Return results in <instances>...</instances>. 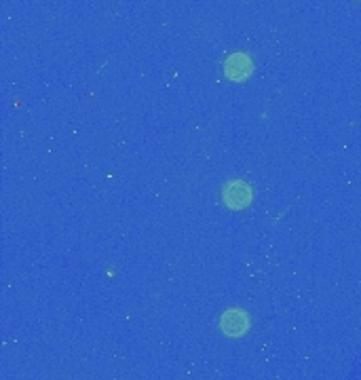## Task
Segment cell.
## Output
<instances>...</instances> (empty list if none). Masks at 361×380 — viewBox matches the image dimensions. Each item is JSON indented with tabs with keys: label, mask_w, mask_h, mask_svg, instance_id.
Wrapping results in <instances>:
<instances>
[{
	"label": "cell",
	"mask_w": 361,
	"mask_h": 380,
	"mask_svg": "<svg viewBox=\"0 0 361 380\" xmlns=\"http://www.w3.org/2000/svg\"><path fill=\"white\" fill-rule=\"evenodd\" d=\"M220 327L226 336H241L247 332L249 327V321H247V315L241 313V310H228L222 315V321H220Z\"/></svg>",
	"instance_id": "3957f363"
},
{
	"label": "cell",
	"mask_w": 361,
	"mask_h": 380,
	"mask_svg": "<svg viewBox=\"0 0 361 380\" xmlns=\"http://www.w3.org/2000/svg\"><path fill=\"white\" fill-rule=\"evenodd\" d=\"M252 201V188L243 182H232L224 188V203L232 210H241L249 205Z\"/></svg>",
	"instance_id": "7a4b0ae2"
},
{
	"label": "cell",
	"mask_w": 361,
	"mask_h": 380,
	"mask_svg": "<svg viewBox=\"0 0 361 380\" xmlns=\"http://www.w3.org/2000/svg\"><path fill=\"white\" fill-rule=\"evenodd\" d=\"M252 60L245 55V53H232V55H228V60L224 62V72L226 76L230 78V80H237V82H241V80H245L247 76L252 75Z\"/></svg>",
	"instance_id": "6da1fadb"
}]
</instances>
